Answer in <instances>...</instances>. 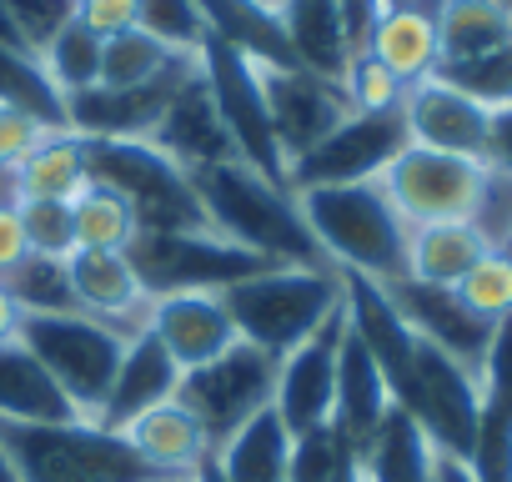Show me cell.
<instances>
[{"label":"cell","instance_id":"cell-1","mask_svg":"<svg viewBox=\"0 0 512 482\" xmlns=\"http://www.w3.org/2000/svg\"><path fill=\"white\" fill-rule=\"evenodd\" d=\"M196 201L206 211V226L236 247L256 252L272 267H332L317 247V236L297 206V191L267 181L256 166H246L241 156L231 161H211L191 171Z\"/></svg>","mask_w":512,"mask_h":482},{"label":"cell","instance_id":"cell-2","mask_svg":"<svg viewBox=\"0 0 512 482\" xmlns=\"http://www.w3.org/2000/svg\"><path fill=\"white\" fill-rule=\"evenodd\" d=\"M297 206L317 236L322 257L337 272H362L382 287L407 277V236L412 226L397 216L387 191L377 181L352 186H307L297 191Z\"/></svg>","mask_w":512,"mask_h":482},{"label":"cell","instance_id":"cell-3","mask_svg":"<svg viewBox=\"0 0 512 482\" xmlns=\"http://www.w3.org/2000/svg\"><path fill=\"white\" fill-rule=\"evenodd\" d=\"M216 297L241 342L282 362L342 307V272L337 267H267Z\"/></svg>","mask_w":512,"mask_h":482},{"label":"cell","instance_id":"cell-4","mask_svg":"<svg viewBox=\"0 0 512 482\" xmlns=\"http://www.w3.org/2000/svg\"><path fill=\"white\" fill-rule=\"evenodd\" d=\"M0 447L21 482H166L121 432L91 417L71 422H0Z\"/></svg>","mask_w":512,"mask_h":482},{"label":"cell","instance_id":"cell-5","mask_svg":"<svg viewBox=\"0 0 512 482\" xmlns=\"http://www.w3.org/2000/svg\"><path fill=\"white\" fill-rule=\"evenodd\" d=\"M81 146H86L91 186L116 191L131 206L136 231H211L196 201L191 171H181L161 146L111 141V136H81Z\"/></svg>","mask_w":512,"mask_h":482},{"label":"cell","instance_id":"cell-6","mask_svg":"<svg viewBox=\"0 0 512 482\" xmlns=\"http://www.w3.org/2000/svg\"><path fill=\"white\" fill-rule=\"evenodd\" d=\"M16 342L51 372V382L71 397L81 417H96L111 377L126 357L131 332L91 317V312H26Z\"/></svg>","mask_w":512,"mask_h":482},{"label":"cell","instance_id":"cell-7","mask_svg":"<svg viewBox=\"0 0 512 482\" xmlns=\"http://www.w3.org/2000/svg\"><path fill=\"white\" fill-rule=\"evenodd\" d=\"M126 262L151 302L176 292H226L272 267L216 231H136Z\"/></svg>","mask_w":512,"mask_h":482},{"label":"cell","instance_id":"cell-8","mask_svg":"<svg viewBox=\"0 0 512 482\" xmlns=\"http://www.w3.org/2000/svg\"><path fill=\"white\" fill-rule=\"evenodd\" d=\"M196 66H201V81L211 91V106L236 146V156L246 166H256L267 181L287 186V156L277 146V126H272V111H267V86H262V66H251L241 51L221 46L216 36L201 41L196 51ZM292 191V186H287Z\"/></svg>","mask_w":512,"mask_h":482},{"label":"cell","instance_id":"cell-9","mask_svg":"<svg viewBox=\"0 0 512 482\" xmlns=\"http://www.w3.org/2000/svg\"><path fill=\"white\" fill-rule=\"evenodd\" d=\"M377 186L387 191V201L397 206V216L407 226L477 221V211L487 201V186H492V166L472 161V156L432 151V146H407L377 176Z\"/></svg>","mask_w":512,"mask_h":482},{"label":"cell","instance_id":"cell-10","mask_svg":"<svg viewBox=\"0 0 512 482\" xmlns=\"http://www.w3.org/2000/svg\"><path fill=\"white\" fill-rule=\"evenodd\" d=\"M272 392H277V362L236 337L221 357L181 372L176 402L201 422V432L216 452L236 427H246L262 407H272Z\"/></svg>","mask_w":512,"mask_h":482},{"label":"cell","instance_id":"cell-11","mask_svg":"<svg viewBox=\"0 0 512 482\" xmlns=\"http://www.w3.org/2000/svg\"><path fill=\"white\" fill-rule=\"evenodd\" d=\"M412 146L402 106L397 111H352L337 131H327L307 156L287 166V186H352V181H377L402 151Z\"/></svg>","mask_w":512,"mask_h":482},{"label":"cell","instance_id":"cell-12","mask_svg":"<svg viewBox=\"0 0 512 482\" xmlns=\"http://www.w3.org/2000/svg\"><path fill=\"white\" fill-rule=\"evenodd\" d=\"M397 407H407L422 422V432L432 437V447L442 457L467 462L472 437H477V417H482V387H477L472 367H462L457 357H447L442 347L417 337L412 382H407V397Z\"/></svg>","mask_w":512,"mask_h":482},{"label":"cell","instance_id":"cell-13","mask_svg":"<svg viewBox=\"0 0 512 482\" xmlns=\"http://www.w3.org/2000/svg\"><path fill=\"white\" fill-rule=\"evenodd\" d=\"M196 71V56H176L156 81L146 86H86L66 96V126L76 136H111V141H146L166 111V101L181 91V81Z\"/></svg>","mask_w":512,"mask_h":482},{"label":"cell","instance_id":"cell-14","mask_svg":"<svg viewBox=\"0 0 512 482\" xmlns=\"http://www.w3.org/2000/svg\"><path fill=\"white\" fill-rule=\"evenodd\" d=\"M347 337V312L337 307L297 352H287L277 362V392L272 407L287 422V432H312L322 422H332V402H337V352Z\"/></svg>","mask_w":512,"mask_h":482},{"label":"cell","instance_id":"cell-15","mask_svg":"<svg viewBox=\"0 0 512 482\" xmlns=\"http://www.w3.org/2000/svg\"><path fill=\"white\" fill-rule=\"evenodd\" d=\"M262 86H267V111H272V126H277V146L287 156V166L297 156H307L327 131H337L347 116H352V101L337 81H322L312 71H262Z\"/></svg>","mask_w":512,"mask_h":482},{"label":"cell","instance_id":"cell-16","mask_svg":"<svg viewBox=\"0 0 512 482\" xmlns=\"http://www.w3.org/2000/svg\"><path fill=\"white\" fill-rule=\"evenodd\" d=\"M402 121H407L412 146H432V151H452V156L487 161L492 111L477 106L472 96L452 91V86L437 81V76L407 86V96H402Z\"/></svg>","mask_w":512,"mask_h":482},{"label":"cell","instance_id":"cell-17","mask_svg":"<svg viewBox=\"0 0 512 482\" xmlns=\"http://www.w3.org/2000/svg\"><path fill=\"white\" fill-rule=\"evenodd\" d=\"M342 312H347V327L352 337L377 357L387 387H392V402L407 397V382H412V352H417V332L402 322L397 302L387 297L382 282L362 277V272H342Z\"/></svg>","mask_w":512,"mask_h":482},{"label":"cell","instance_id":"cell-18","mask_svg":"<svg viewBox=\"0 0 512 482\" xmlns=\"http://www.w3.org/2000/svg\"><path fill=\"white\" fill-rule=\"evenodd\" d=\"M387 297L397 302L402 322H407L422 342L442 347L447 357H457V362L472 367V372L482 367V352H487V337H492L497 322H482L477 312H467L452 287H427V282L402 277V282L387 287Z\"/></svg>","mask_w":512,"mask_h":482},{"label":"cell","instance_id":"cell-19","mask_svg":"<svg viewBox=\"0 0 512 482\" xmlns=\"http://www.w3.org/2000/svg\"><path fill=\"white\" fill-rule=\"evenodd\" d=\"M176 387H181V367L176 357L156 342L151 327H141L131 342H126V357L111 377V392L101 402V412L91 422H101L106 432H126L136 417H146L151 407L161 402H176Z\"/></svg>","mask_w":512,"mask_h":482},{"label":"cell","instance_id":"cell-20","mask_svg":"<svg viewBox=\"0 0 512 482\" xmlns=\"http://www.w3.org/2000/svg\"><path fill=\"white\" fill-rule=\"evenodd\" d=\"M146 141L161 146L181 171H196V166H211V161H231V156H236V146H231V136H226L216 106H211V91H206V81H201V66H196V71L181 81V91L166 101V111H161V121H156V131H151Z\"/></svg>","mask_w":512,"mask_h":482},{"label":"cell","instance_id":"cell-21","mask_svg":"<svg viewBox=\"0 0 512 482\" xmlns=\"http://www.w3.org/2000/svg\"><path fill=\"white\" fill-rule=\"evenodd\" d=\"M146 327L156 332V342L176 357V367H201L211 357H221L236 342V327L221 307L216 292H176V297H156L146 312Z\"/></svg>","mask_w":512,"mask_h":482},{"label":"cell","instance_id":"cell-22","mask_svg":"<svg viewBox=\"0 0 512 482\" xmlns=\"http://www.w3.org/2000/svg\"><path fill=\"white\" fill-rule=\"evenodd\" d=\"M66 277H71V297L81 312L121 327V332H141L146 327V312H151V297L141 292L126 252H71L66 257Z\"/></svg>","mask_w":512,"mask_h":482},{"label":"cell","instance_id":"cell-23","mask_svg":"<svg viewBox=\"0 0 512 482\" xmlns=\"http://www.w3.org/2000/svg\"><path fill=\"white\" fill-rule=\"evenodd\" d=\"M392 412V387L377 367V357L352 337H342V352H337V402H332V427L337 437L362 457V447L372 442V432L382 427V417Z\"/></svg>","mask_w":512,"mask_h":482},{"label":"cell","instance_id":"cell-24","mask_svg":"<svg viewBox=\"0 0 512 482\" xmlns=\"http://www.w3.org/2000/svg\"><path fill=\"white\" fill-rule=\"evenodd\" d=\"M196 11L206 21V36H216L221 46L241 51L251 66H262V71H297V56L287 46L277 6H267V0H196Z\"/></svg>","mask_w":512,"mask_h":482},{"label":"cell","instance_id":"cell-25","mask_svg":"<svg viewBox=\"0 0 512 482\" xmlns=\"http://www.w3.org/2000/svg\"><path fill=\"white\" fill-rule=\"evenodd\" d=\"M277 21L287 31V46H292L297 66L342 86L357 51L347 41V21H342L337 0H277Z\"/></svg>","mask_w":512,"mask_h":482},{"label":"cell","instance_id":"cell-26","mask_svg":"<svg viewBox=\"0 0 512 482\" xmlns=\"http://www.w3.org/2000/svg\"><path fill=\"white\" fill-rule=\"evenodd\" d=\"M121 437L136 447V457H141L156 477H196V472L211 462V442H206L201 422H196L181 402L151 407V412L136 417Z\"/></svg>","mask_w":512,"mask_h":482},{"label":"cell","instance_id":"cell-27","mask_svg":"<svg viewBox=\"0 0 512 482\" xmlns=\"http://www.w3.org/2000/svg\"><path fill=\"white\" fill-rule=\"evenodd\" d=\"M487 252H492V241L477 221L412 226V236H407V277L427 282V287H457Z\"/></svg>","mask_w":512,"mask_h":482},{"label":"cell","instance_id":"cell-28","mask_svg":"<svg viewBox=\"0 0 512 482\" xmlns=\"http://www.w3.org/2000/svg\"><path fill=\"white\" fill-rule=\"evenodd\" d=\"M437 457L442 452L432 447L422 422L392 402V412L382 417V427L362 447L357 467H362V482H437Z\"/></svg>","mask_w":512,"mask_h":482},{"label":"cell","instance_id":"cell-29","mask_svg":"<svg viewBox=\"0 0 512 482\" xmlns=\"http://www.w3.org/2000/svg\"><path fill=\"white\" fill-rule=\"evenodd\" d=\"M287 462H292V432L277 417V407H262L211 452L221 482H287Z\"/></svg>","mask_w":512,"mask_h":482},{"label":"cell","instance_id":"cell-30","mask_svg":"<svg viewBox=\"0 0 512 482\" xmlns=\"http://www.w3.org/2000/svg\"><path fill=\"white\" fill-rule=\"evenodd\" d=\"M81 417L51 372L11 337L0 342V422H71Z\"/></svg>","mask_w":512,"mask_h":482},{"label":"cell","instance_id":"cell-31","mask_svg":"<svg viewBox=\"0 0 512 482\" xmlns=\"http://www.w3.org/2000/svg\"><path fill=\"white\" fill-rule=\"evenodd\" d=\"M367 56H377L402 86H417L437 71V21L422 6L382 11V21L367 36Z\"/></svg>","mask_w":512,"mask_h":482},{"label":"cell","instance_id":"cell-32","mask_svg":"<svg viewBox=\"0 0 512 482\" xmlns=\"http://www.w3.org/2000/svg\"><path fill=\"white\" fill-rule=\"evenodd\" d=\"M16 201H76L91 176H86V146L76 131H51L41 146L11 171Z\"/></svg>","mask_w":512,"mask_h":482},{"label":"cell","instance_id":"cell-33","mask_svg":"<svg viewBox=\"0 0 512 482\" xmlns=\"http://www.w3.org/2000/svg\"><path fill=\"white\" fill-rule=\"evenodd\" d=\"M432 21H437V66L512 46V6H502V0H442Z\"/></svg>","mask_w":512,"mask_h":482},{"label":"cell","instance_id":"cell-34","mask_svg":"<svg viewBox=\"0 0 512 482\" xmlns=\"http://www.w3.org/2000/svg\"><path fill=\"white\" fill-rule=\"evenodd\" d=\"M0 106L26 111L46 131H71L66 126V96L46 76L41 56L26 51V46H11V41H0Z\"/></svg>","mask_w":512,"mask_h":482},{"label":"cell","instance_id":"cell-35","mask_svg":"<svg viewBox=\"0 0 512 482\" xmlns=\"http://www.w3.org/2000/svg\"><path fill=\"white\" fill-rule=\"evenodd\" d=\"M76 252H126L131 236H136V216L131 206L106 191V186H86L76 201Z\"/></svg>","mask_w":512,"mask_h":482},{"label":"cell","instance_id":"cell-36","mask_svg":"<svg viewBox=\"0 0 512 482\" xmlns=\"http://www.w3.org/2000/svg\"><path fill=\"white\" fill-rule=\"evenodd\" d=\"M432 76L447 81L452 91L472 96V101L487 106L492 116H497V111H512V46L487 51V56H472V61H442Z\"/></svg>","mask_w":512,"mask_h":482},{"label":"cell","instance_id":"cell-37","mask_svg":"<svg viewBox=\"0 0 512 482\" xmlns=\"http://www.w3.org/2000/svg\"><path fill=\"white\" fill-rule=\"evenodd\" d=\"M101 46L106 41L91 36L81 21H71V26L56 31V41L41 51V66L61 86V96H76V91H86V86L101 81Z\"/></svg>","mask_w":512,"mask_h":482},{"label":"cell","instance_id":"cell-38","mask_svg":"<svg viewBox=\"0 0 512 482\" xmlns=\"http://www.w3.org/2000/svg\"><path fill=\"white\" fill-rule=\"evenodd\" d=\"M176 56L161 46V41H151L146 31H121V36H111L106 46H101V81L96 86H146V81H156L166 66H171Z\"/></svg>","mask_w":512,"mask_h":482},{"label":"cell","instance_id":"cell-39","mask_svg":"<svg viewBox=\"0 0 512 482\" xmlns=\"http://www.w3.org/2000/svg\"><path fill=\"white\" fill-rule=\"evenodd\" d=\"M136 31L161 41L171 56H196L206 41V21L196 0H136Z\"/></svg>","mask_w":512,"mask_h":482},{"label":"cell","instance_id":"cell-40","mask_svg":"<svg viewBox=\"0 0 512 482\" xmlns=\"http://www.w3.org/2000/svg\"><path fill=\"white\" fill-rule=\"evenodd\" d=\"M6 292L16 297L21 312H81L76 297H71L66 262H51V257H26L6 277Z\"/></svg>","mask_w":512,"mask_h":482},{"label":"cell","instance_id":"cell-41","mask_svg":"<svg viewBox=\"0 0 512 482\" xmlns=\"http://www.w3.org/2000/svg\"><path fill=\"white\" fill-rule=\"evenodd\" d=\"M357 462V452L337 437L332 422L297 432L292 437V462H287V482H337L347 467Z\"/></svg>","mask_w":512,"mask_h":482},{"label":"cell","instance_id":"cell-42","mask_svg":"<svg viewBox=\"0 0 512 482\" xmlns=\"http://www.w3.org/2000/svg\"><path fill=\"white\" fill-rule=\"evenodd\" d=\"M452 292H457L462 307L477 312L482 322H502V317L512 312V257H507L502 247H492Z\"/></svg>","mask_w":512,"mask_h":482},{"label":"cell","instance_id":"cell-43","mask_svg":"<svg viewBox=\"0 0 512 482\" xmlns=\"http://www.w3.org/2000/svg\"><path fill=\"white\" fill-rule=\"evenodd\" d=\"M16 206H21L31 257L66 262L76 252V211H71V201H16Z\"/></svg>","mask_w":512,"mask_h":482},{"label":"cell","instance_id":"cell-44","mask_svg":"<svg viewBox=\"0 0 512 482\" xmlns=\"http://www.w3.org/2000/svg\"><path fill=\"white\" fill-rule=\"evenodd\" d=\"M0 16L11 21V31L26 51L41 56L56 41V31L76 21V0H0Z\"/></svg>","mask_w":512,"mask_h":482},{"label":"cell","instance_id":"cell-45","mask_svg":"<svg viewBox=\"0 0 512 482\" xmlns=\"http://www.w3.org/2000/svg\"><path fill=\"white\" fill-rule=\"evenodd\" d=\"M342 91H347L352 111H397L402 96H407V86H402L377 56H367V51L352 56V66H347V76H342Z\"/></svg>","mask_w":512,"mask_h":482},{"label":"cell","instance_id":"cell-46","mask_svg":"<svg viewBox=\"0 0 512 482\" xmlns=\"http://www.w3.org/2000/svg\"><path fill=\"white\" fill-rule=\"evenodd\" d=\"M462 467L472 472V482H512V417L482 412Z\"/></svg>","mask_w":512,"mask_h":482},{"label":"cell","instance_id":"cell-47","mask_svg":"<svg viewBox=\"0 0 512 482\" xmlns=\"http://www.w3.org/2000/svg\"><path fill=\"white\" fill-rule=\"evenodd\" d=\"M477 387H482V412L512 417V312L492 327L482 367H477Z\"/></svg>","mask_w":512,"mask_h":482},{"label":"cell","instance_id":"cell-48","mask_svg":"<svg viewBox=\"0 0 512 482\" xmlns=\"http://www.w3.org/2000/svg\"><path fill=\"white\" fill-rule=\"evenodd\" d=\"M41 136H51L41 121H31L26 111H11V106H0V171H16L36 146H41Z\"/></svg>","mask_w":512,"mask_h":482},{"label":"cell","instance_id":"cell-49","mask_svg":"<svg viewBox=\"0 0 512 482\" xmlns=\"http://www.w3.org/2000/svg\"><path fill=\"white\" fill-rule=\"evenodd\" d=\"M76 21L91 36L111 41L121 31H136V0H76Z\"/></svg>","mask_w":512,"mask_h":482},{"label":"cell","instance_id":"cell-50","mask_svg":"<svg viewBox=\"0 0 512 482\" xmlns=\"http://www.w3.org/2000/svg\"><path fill=\"white\" fill-rule=\"evenodd\" d=\"M337 6H342V21H347V41H352V51H367V36H372V26L382 21V11L417 6V0H337Z\"/></svg>","mask_w":512,"mask_h":482},{"label":"cell","instance_id":"cell-51","mask_svg":"<svg viewBox=\"0 0 512 482\" xmlns=\"http://www.w3.org/2000/svg\"><path fill=\"white\" fill-rule=\"evenodd\" d=\"M26 257H31V241H26V226H21V206L0 201V282H6Z\"/></svg>","mask_w":512,"mask_h":482},{"label":"cell","instance_id":"cell-52","mask_svg":"<svg viewBox=\"0 0 512 482\" xmlns=\"http://www.w3.org/2000/svg\"><path fill=\"white\" fill-rule=\"evenodd\" d=\"M487 166L512 176V111H497L492 116V146H487Z\"/></svg>","mask_w":512,"mask_h":482},{"label":"cell","instance_id":"cell-53","mask_svg":"<svg viewBox=\"0 0 512 482\" xmlns=\"http://www.w3.org/2000/svg\"><path fill=\"white\" fill-rule=\"evenodd\" d=\"M21 317H26V312L16 307V297L6 292V282H0V342H11V337L21 332Z\"/></svg>","mask_w":512,"mask_h":482},{"label":"cell","instance_id":"cell-54","mask_svg":"<svg viewBox=\"0 0 512 482\" xmlns=\"http://www.w3.org/2000/svg\"><path fill=\"white\" fill-rule=\"evenodd\" d=\"M0 482H21L16 467H11V457H6V447H0Z\"/></svg>","mask_w":512,"mask_h":482},{"label":"cell","instance_id":"cell-55","mask_svg":"<svg viewBox=\"0 0 512 482\" xmlns=\"http://www.w3.org/2000/svg\"><path fill=\"white\" fill-rule=\"evenodd\" d=\"M191 482H221V472H216V467H211V462H206V467H201V472H196V477H191Z\"/></svg>","mask_w":512,"mask_h":482},{"label":"cell","instance_id":"cell-56","mask_svg":"<svg viewBox=\"0 0 512 482\" xmlns=\"http://www.w3.org/2000/svg\"><path fill=\"white\" fill-rule=\"evenodd\" d=\"M0 41H11V46H21V41H16V31H11V21H6V16H0Z\"/></svg>","mask_w":512,"mask_h":482},{"label":"cell","instance_id":"cell-57","mask_svg":"<svg viewBox=\"0 0 512 482\" xmlns=\"http://www.w3.org/2000/svg\"><path fill=\"white\" fill-rule=\"evenodd\" d=\"M337 482H362V467H357V462H352V467H347V472H342V477H337Z\"/></svg>","mask_w":512,"mask_h":482},{"label":"cell","instance_id":"cell-58","mask_svg":"<svg viewBox=\"0 0 512 482\" xmlns=\"http://www.w3.org/2000/svg\"><path fill=\"white\" fill-rule=\"evenodd\" d=\"M497 247H502V252H507V257H512V226H507V236H502V241H497Z\"/></svg>","mask_w":512,"mask_h":482},{"label":"cell","instance_id":"cell-59","mask_svg":"<svg viewBox=\"0 0 512 482\" xmlns=\"http://www.w3.org/2000/svg\"><path fill=\"white\" fill-rule=\"evenodd\" d=\"M166 482H191V477H166Z\"/></svg>","mask_w":512,"mask_h":482},{"label":"cell","instance_id":"cell-60","mask_svg":"<svg viewBox=\"0 0 512 482\" xmlns=\"http://www.w3.org/2000/svg\"><path fill=\"white\" fill-rule=\"evenodd\" d=\"M267 6H277V0H267Z\"/></svg>","mask_w":512,"mask_h":482}]
</instances>
